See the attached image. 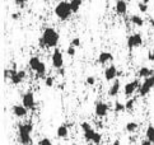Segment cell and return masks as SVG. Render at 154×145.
Segmentation results:
<instances>
[{
  "mask_svg": "<svg viewBox=\"0 0 154 145\" xmlns=\"http://www.w3.org/2000/svg\"><path fill=\"white\" fill-rule=\"evenodd\" d=\"M154 88V75L145 78L144 82L141 83V85L139 88V94L140 97H145L146 94H149V92Z\"/></svg>",
  "mask_w": 154,
  "mask_h": 145,
  "instance_id": "obj_4",
  "label": "cell"
},
{
  "mask_svg": "<svg viewBox=\"0 0 154 145\" xmlns=\"http://www.w3.org/2000/svg\"><path fill=\"white\" fill-rule=\"evenodd\" d=\"M40 64H41V60H40V57H37V56H32L29 59V61H28V66L31 68V70H33V71H36V69L38 68V65Z\"/></svg>",
  "mask_w": 154,
  "mask_h": 145,
  "instance_id": "obj_19",
  "label": "cell"
},
{
  "mask_svg": "<svg viewBox=\"0 0 154 145\" xmlns=\"http://www.w3.org/2000/svg\"><path fill=\"white\" fill-rule=\"evenodd\" d=\"M141 45H143V36L140 33H133V35H130L128 37V47L130 50L140 47Z\"/></svg>",
  "mask_w": 154,
  "mask_h": 145,
  "instance_id": "obj_7",
  "label": "cell"
},
{
  "mask_svg": "<svg viewBox=\"0 0 154 145\" xmlns=\"http://www.w3.org/2000/svg\"><path fill=\"white\" fill-rule=\"evenodd\" d=\"M141 2H143V3H145V4H148V3L150 2V0H141Z\"/></svg>",
  "mask_w": 154,
  "mask_h": 145,
  "instance_id": "obj_41",
  "label": "cell"
},
{
  "mask_svg": "<svg viewBox=\"0 0 154 145\" xmlns=\"http://www.w3.org/2000/svg\"><path fill=\"white\" fill-rule=\"evenodd\" d=\"M75 48H76V47H74V46H71V45H70V46L66 48V54L69 55V56H74L75 52H76Z\"/></svg>",
  "mask_w": 154,
  "mask_h": 145,
  "instance_id": "obj_32",
  "label": "cell"
},
{
  "mask_svg": "<svg viewBox=\"0 0 154 145\" xmlns=\"http://www.w3.org/2000/svg\"><path fill=\"white\" fill-rule=\"evenodd\" d=\"M37 145H52V143H51V140L48 137H43V139H41V140L38 141Z\"/></svg>",
  "mask_w": 154,
  "mask_h": 145,
  "instance_id": "obj_31",
  "label": "cell"
},
{
  "mask_svg": "<svg viewBox=\"0 0 154 145\" xmlns=\"http://www.w3.org/2000/svg\"><path fill=\"white\" fill-rule=\"evenodd\" d=\"M14 3L19 5V7H24L26 3H27V0H14Z\"/></svg>",
  "mask_w": 154,
  "mask_h": 145,
  "instance_id": "obj_34",
  "label": "cell"
},
{
  "mask_svg": "<svg viewBox=\"0 0 154 145\" xmlns=\"http://www.w3.org/2000/svg\"><path fill=\"white\" fill-rule=\"evenodd\" d=\"M140 85L141 84L139 83V80H137V79L126 83L125 87H124V94H125V96H131V94H134L136 91H139Z\"/></svg>",
  "mask_w": 154,
  "mask_h": 145,
  "instance_id": "obj_9",
  "label": "cell"
},
{
  "mask_svg": "<svg viewBox=\"0 0 154 145\" xmlns=\"http://www.w3.org/2000/svg\"><path fill=\"white\" fill-rule=\"evenodd\" d=\"M148 59H149L150 61H154V46H153L152 52H149V56H148Z\"/></svg>",
  "mask_w": 154,
  "mask_h": 145,
  "instance_id": "obj_35",
  "label": "cell"
},
{
  "mask_svg": "<svg viewBox=\"0 0 154 145\" xmlns=\"http://www.w3.org/2000/svg\"><path fill=\"white\" fill-rule=\"evenodd\" d=\"M140 145H154L152 141H149V140H148V139H146V140H143L141 143H140Z\"/></svg>",
  "mask_w": 154,
  "mask_h": 145,
  "instance_id": "obj_36",
  "label": "cell"
},
{
  "mask_svg": "<svg viewBox=\"0 0 154 145\" xmlns=\"http://www.w3.org/2000/svg\"><path fill=\"white\" fill-rule=\"evenodd\" d=\"M24 78H26V71L24 70H15V69L10 70L9 79H10V82H12V84H14V85L20 84V83L24 80Z\"/></svg>",
  "mask_w": 154,
  "mask_h": 145,
  "instance_id": "obj_8",
  "label": "cell"
},
{
  "mask_svg": "<svg viewBox=\"0 0 154 145\" xmlns=\"http://www.w3.org/2000/svg\"><path fill=\"white\" fill-rule=\"evenodd\" d=\"M115 9H116V13L119 15H125L128 13V3H126L125 0H117Z\"/></svg>",
  "mask_w": 154,
  "mask_h": 145,
  "instance_id": "obj_14",
  "label": "cell"
},
{
  "mask_svg": "<svg viewBox=\"0 0 154 145\" xmlns=\"http://www.w3.org/2000/svg\"><path fill=\"white\" fill-rule=\"evenodd\" d=\"M56 135L60 139L68 137V135H69V127H68V125L66 124H61V125H60L57 127V130H56Z\"/></svg>",
  "mask_w": 154,
  "mask_h": 145,
  "instance_id": "obj_17",
  "label": "cell"
},
{
  "mask_svg": "<svg viewBox=\"0 0 154 145\" xmlns=\"http://www.w3.org/2000/svg\"><path fill=\"white\" fill-rule=\"evenodd\" d=\"M94 112L98 117H104L108 113V104L104 102H97L94 107Z\"/></svg>",
  "mask_w": 154,
  "mask_h": 145,
  "instance_id": "obj_12",
  "label": "cell"
},
{
  "mask_svg": "<svg viewBox=\"0 0 154 145\" xmlns=\"http://www.w3.org/2000/svg\"><path fill=\"white\" fill-rule=\"evenodd\" d=\"M145 136H146L148 140L154 144V126H152V125L148 126V129L145 131Z\"/></svg>",
  "mask_w": 154,
  "mask_h": 145,
  "instance_id": "obj_23",
  "label": "cell"
},
{
  "mask_svg": "<svg viewBox=\"0 0 154 145\" xmlns=\"http://www.w3.org/2000/svg\"><path fill=\"white\" fill-rule=\"evenodd\" d=\"M117 75H119V71L115 65H109L108 68H106V70H104V79L107 82H113Z\"/></svg>",
  "mask_w": 154,
  "mask_h": 145,
  "instance_id": "obj_11",
  "label": "cell"
},
{
  "mask_svg": "<svg viewBox=\"0 0 154 145\" xmlns=\"http://www.w3.org/2000/svg\"><path fill=\"white\" fill-rule=\"evenodd\" d=\"M120 88H121V83L119 79H115L113 83L109 85V89H108V96L109 97H115L117 96L119 92H120Z\"/></svg>",
  "mask_w": 154,
  "mask_h": 145,
  "instance_id": "obj_15",
  "label": "cell"
},
{
  "mask_svg": "<svg viewBox=\"0 0 154 145\" xmlns=\"http://www.w3.org/2000/svg\"><path fill=\"white\" fill-rule=\"evenodd\" d=\"M124 111H126V107H125V104L124 103H121V102H116L115 103V112H124Z\"/></svg>",
  "mask_w": 154,
  "mask_h": 145,
  "instance_id": "obj_25",
  "label": "cell"
},
{
  "mask_svg": "<svg viewBox=\"0 0 154 145\" xmlns=\"http://www.w3.org/2000/svg\"><path fill=\"white\" fill-rule=\"evenodd\" d=\"M137 8H139V10L141 13H146L148 12V4L143 3V2H140L139 4H137Z\"/></svg>",
  "mask_w": 154,
  "mask_h": 145,
  "instance_id": "obj_28",
  "label": "cell"
},
{
  "mask_svg": "<svg viewBox=\"0 0 154 145\" xmlns=\"http://www.w3.org/2000/svg\"><path fill=\"white\" fill-rule=\"evenodd\" d=\"M112 145H121V143L116 140V141H113V143H112Z\"/></svg>",
  "mask_w": 154,
  "mask_h": 145,
  "instance_id": "obj_40",
  "label": "cell"
},
{
  "mask_svg": "<svg viewBox=\"0 0 154 145\" xmlns=\"http://www.w3.org/2000/svg\"><path fill=\"white\" fill-rule=\"evenodd\" d=\"M70 45H71V46H74V47H79L80 46V38H78V37L73 38L71 42H70Z\"/></svg>",
  "mask_w": 154,
  "mask_h": 145,
  "instance_id": "obj_33",
  "label": "cell"
},
{
  "mask_svg": "<svg viewBox=\"0 0 154 145\" xmlns=\"http://www.w3.org/2000/svg\"><path fill=\"white\" fill-rule=\"evenodd\" d=\"M22 104L24 106L27 110L33 111L36 107V99H35V94L33 92H26L23 96H22Z\"/></svg>",
  "mask_w": 154,
  "mask_h": 145,
  "instance_id": "obj_5",
  "label": "cell"
},
{
  "mask_svg": "<svg viewBox=\"0 0 154 145\" xmlns=\"http://www.w3.org/2000/svg\"><path fill=\"white\" fill-rule=\"evenodd\" d=\"M134 106H135V99L134 98H130L128 102L125 103V107H126V111H131L134 108Z\"/></svg>",
  "mask_w": 154,
  "mask_h": 145,
  "instance_id": "obj_26",
  "label": "cell"
},
{
  "mask_svg": "<svg viewBox=\"0 0 154 145\" xmlns=\"http://www.w3.org/2000/svg\"><path fill=\"white\" fill-rule=\"evenodd\" d=\"M112 60H113V55L111 52H108V51H102L100 55H98V63L102 64V65L107 64Z\"/></svg>",
  "mask_w": 154,
  "mask_h": 145,
  "instance_id": "obj_16",
  "label": "cell"
},
{
  "mask_svg": "<svg viewBox=\"0 0 154 145\" xmlns=\"http://www.w3.org/2000/svg\"><path fill=\"white\" fill-rule=\"evenodd\" d=\"M36 74H37V76L38 78H42V79H45V75H46V65H45V63H42L41 61V64L38 65V68L36 69Z\"/></svg>",
  "mask_w": 154,
  "mask_h": 145,
  "instance_id": "obj_20",
  "label": "cell"
},
{
  "mask_svg": "<svg viewBox=\"0 0 154 145\" xmlns=\"http://www.w3.org/2000/svg\"><path fill=\"white\" fill-rule=\"evenodd\" d=\"M41 40L43 41L45 47H47V48H55L57 46V43H59L60 36H59V33L56 32V29L51 28V27H47V28H45V29H43V32H42Z\"/></svg>",
  "mask_w": 154,
  "mask_h": 145,
  "instance_id": "obj_1",
  "label": "cell"
},
{
  "mask_svg": "<svg viewBox=\"0 0 154 145\" xmlns=\"http://www.w3.org/2000/svg\"><path fill=\"white\" fill-rule=\"evenodd\" d=\"M59 74H60V75H64V74H65V69H64V68L59 69Z\"/></svg>",
  "mask_w": 154,
  "mask_h": 145,
  "instance_id": "obj_38",
  "label": "cell"
},
{
  "mask_svg": "<svg viewBox=\"0 0 154 145\" xmlns=\"http://www.w3.org/2000/svg\"><path fill=\"white\" fill-rule=\"evenodd\" d=\"M13 113L14 116H17L18 119H24L28 113V110H27L23 104H15L13 106Z\"/></svg>",
  "mask_w": 154,
  "mask_h": 145,
  "instance_id": "obj_13",
  "label": "cell"
},
{
  "mask_svg": "<svg viewBox=\"0 0 154 145\" xmlns=\"http://www.w3.org/2000/svg\"><path fill=\"white\" fill-rule=\"evenodd\" d=\"M32 131H33V125H32L31 122H22V124L18 125V140L22 145L31 144Z\"/></svg>",
  "mask_w": 154,
  "mask_h": 145,
  "instance_id": "obj_2",
  "label": "cell"
},
{
  "mask_svg": "<svg viewBox=\"0 0 154 145\" xmlns=\"http://www.w3.org/2000/svg\"><path fill=\"white\" fill-rule=\"evenodd\" d=\"M69 3H70V7H71L73 13H78L80 7H82V0H70Z\"/></svg>",
  "mask_w": 154,
  "mask_h": 145,
  "instance_id": "obj_22",
  "label": "cell"
},
{
  "mask_svg": "<svg viewBox=\"0 0 154 145\" xmlns=\"http://www.w3.org/2000/svg\"><path fill=\"white\" fill-rule=\"evenodd\" d=\"M55 14L60 20H68L71 14H73V10H71L70 3L68 2H60L56 7H55Z\"/></svg>",
  "mask_w": 154,
  "mask_h": 145,
  "instance_id": "obj_3",
  "label": "cell"
},
{
  "mask_svg": "<svg viewBox=\"0 0 154 145\" xmlns=\"http://www.w3.org/2000/svg\"><path fill=\"white\" fill-rule=\"evenodd\" d=\"M137 127H139V125H137L136 122H128V124L125 125V130L128 132H135L137 130Z\"/></svg>",
  "mask_w": 154,
  "mask_h": 145,
  "instance_id": "obj_24",
  "label": "cell"
},
{
  "mask_svg": "<svg viewBox=\"0 0 154 145\" xmlns=\"http://www.w3.org/2000/svg\"><path fill=\"white\" fill-rule=\"evenodd\" d=\"M150 26H152V28H154V18L150 19Z\"/></svg>",
  "mask_w": 154,
  "mask_h": 145,
  "instance_id": "obj_39",
  "label": "cell"
},
{
  "mask_svg": "<svg viewBox=\"0 0 154 145\" xmlns=\"http://www.w3.org/2000/svg\"><path fill=\"white\" fill-rule=\"evenodd\" d=\"M51 63H52V66L55 69H61L64 68V56L60 50L55 48L54 52H52V56H51Z\"/></svg>",
  "mask_w": 154,
  "mask_h": 145,
  "instance_id": "obj_6",
  "label": "cell"
},
{
  "mask_svg": "<svg viewBox=\"0 0 154 145\" xmlns=\"http://www.w3.org/2000/svg\"><path fill=\"white\" fill-rule=\"evenodd\" d=\"M130 22L136 27H143L144 26V19H143L140 15H131Z\"/></svg>",
  "mask_w": 154,
  "mask_h": 145,
  "instance_id": "obj_21",
  "label": "cell"
},
{
  "mask_svg": "<svg viewBox=\"0 0 154 145\" xmlns=\"http://www.w3.org/2000/svg\"><path fill=\"white\" fill-rule=\"evenodd\" d=\"M85 83L88 85H94L96 84V78L93 76V75H89V76H87V79H85Z\"/></svg>",
  "mask_w": 154,
  "mask_h": 145,
  "instance_id": "obj_29",
  "label": "cell"
},
{
  "mask_svg": "<svg viewBox=\"0 0 154 145\" xmlns=\"http://www.w3.org/2000/svg\"><path fill=\"white\" fill-rule=\"evenodd\" d=\"M54 76H46L45 78V85L46 87H48V88H51V87H54Z\"/></svg>",
  "mask_w": 154,
  "mask_h": 145,
  "instance_id": "obj_27",
  "label": "cell"
},
{
  "mask_svg": "<svg viewBox=\"0 0 154 145\" xmlns=\"http://www.w3.org/2000/svg\"><path fill=\"white\" fill-rule=\"evenodd\" d=\"M84 139L87 141H92L94 144H100L102 141V135L100 132H97L94 130H89V131H85L84 132Z\"/></svg>",
  "mask_w": 154,
  "mask_h": 145,
  "instance_id": "obj_10",
  "label": "cell"
},
{
  "mask_svg": "<svg viewBox=\"0 0 154 145\" xmlns=\"http://www.w3.org/2000/svg\"><path fill=\"white\" fill-rule=\"evenodd\" d=\"M12 18H13V19H18V18H19V14H18V13L12 14Z\"/></svg>",
  "mask_w": 154,
  "mask_h": 145,
  "instance_id": "obj_37",
  "label": "cell"
},
{
  "mask_svg": "<svg viewBox=\"0 0 154 145\" xmlns=\"http://www.w3.org/2000/svg\"><path fill=\"white\" fill-rule=\"evenodd\" d=\"M80 126H82V130H83V132L92 130V126H91L89 122H82V125H80Z\"/></svg>",
  "mask_w": 154,
  "mask_h": 145,
  "instance_id": "obj_30",
  "label": "cell"
},
{
  "mask_svg": "<svg viewBox=\"0 0 154 145\" xmlns=\"http://www.w3.org/2000/svg\"><path fill=\"white\" fill-rule=\"evenodd\" d=\"M153 75V70L149 69L148 66H141V68L139 69V71H137V76L139 78H149Z\"/></svg>",
  "mask_w": 154,
  "mask_h": 145,
  "instance_id": "obj_18",
  "label": "cell"
}]
</instances>
